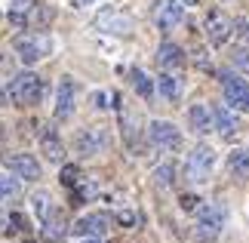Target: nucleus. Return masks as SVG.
<instances>
[{
  "label": "nucleus",
  "mask_w": 249,
  "mask_h": 243,
  "mask_svg": "<svg viewBox=\"0 0 249 243\" xmlns=\"http://www.w3.org/2000/svg\"><path fill=\"white\" fill-rule=\"evenodd\" d=\"M40 95H43V80H40L34 71L16 74V80L3 86L6 105H9V102H13V105H37V102H40Z\"/></svg>",
  "instance_id": "f257e3e1"
},
{
  "label": "nucleus",
  "mask_w": 249,
  "mask_h": 243,
  "mask_svg": "<svg viewBox=\"0 0 249 243\" xmlns=\"http://www.w3.org/2000/svg\"><path fill=\"white\" fill-rule=\"evenodd\" d=\"M225 225V209L218 203H206V206L197 209V225H194V240L197 243H213L222 234Z\"/></svg>",
  "instance_id": "f03ea898"
},
{
  "label": "nucleus",
  "mask_w": 249,
  "mask_h": 243,
  "mask_svg": "<svg viewBox=\"0 0 249 243\" xmlns=\"http://www.w3.org/2000/svg\"><path fill=\"white\" fill-rule=\"evenodd\" d=\"M213 167H215V151L209 148V145L200 142V145H194V148H191L188 160H185V179L194 182V185H200V182L209 179Z\"/></svg>",
  "instance_id": "7ed1b4c3"
},
{
  "label": "nucleus",
  "mask_w": 249,
  "mask_h": 243,
  "mask_svg": "<svg viewBox=\"0 0 249 243\" xmlns=\"http://www.w3.org/2000/svg\"><path fill=\"white\" fill-rule=\"evenodd\" d=\"M222 77V90H225V99L234 111H249V83L243 77H234L231 71H218Z\"/></svg>",
  "instance_id": "20e7f679"
},
{
  "label": "nucleus",
  "mask_w": 249,
  "mask_h": 243,
  "mask_svg": "<svg viewBox=\"0 0 249 243\" xmlns=\"http://www.w3.org/2000/svg\"><path fill=\"white\" fill-rule=\"evenodd\" d=\"M108 130H102V126H86L74 135V151L80 154V157H92V154L105 151V145H108Z\"/></svg>",
  "instance_id": "39448f33"
},
{
  "label": "nucleus",
  "mask_w": 249,
  "mask_h": 243,
  "mask_svg": "<svg viewBox=\"0 0 249 243\" xmlns=\"http://www.w3.org/2000/svg\"><path fill=\"white\" fill-rule=\"evenodd\" d=\"M203 31H206V37H209L213 46H225L228 37H231V31H234V22L222 13V9H209L206 19H203Z\"/></svg>",
  "instance_id": "423d86ee"
},
{
  "label": "nucleus",
  "mask_w": 249,
  "mask_h": 243,
  "mask_svg": "<svg viewBox=\"0 0 249 243\" xmlns=\"http://www.w3.org/2000/svg\"><path fill=\"white\" fill-rule=\"evenodd\" d=\"M185 22V9H181L178 0H157L154 3V25L160 31H172Z\"/></svg>",
  "instance_id": "0eeeda50"
},
{
  "label": "nucleus",
  "mask_w": 249,
  "mask_h": 243,
  "mask_svg": "<svg viewBox=\"0 0 249 243\" xmlns=\"http://www.w3.org/2000/svg\"><path fill=\"white\" fill-rule=\"evenodd\" d=\"M13 50L25 65H37L46 56V50H50V40H43V37H16Z\"/></svg>",
  "instance_id": "6e6552de"
},
{
  "label": "nucleus",
  "mask_w": 249,
  "mask_h": 243,
  "mask_svg": "<svg viewBox=\"0 0 249 243\" xmlns=\"http://www.w3.org/2000/svg\"><path fill=\"white\" fill-rule=\"evenodd\" d=\"M151 142L160 151H178L181 148V132L178 126H172L169 120H154L151 123Z\"/></svg>",
  "instance_id": "1a4fd4ad"
},
{
  "label": "nucleus",
  "mask_w": 249,
  "mask_h": 243,
  "mask_svg": "<svg viewBox=\"0 0 249 243\" xmlns=\"http://www.w3.org/2000/svg\"><path fill=\"white\" fill-rule=\"evenodd\" d=\"M37 139H40V151L46 154V157H50V160H55V163L62 160L65 148H62V135L55 132V126H50V123H40V130H37Z\"/></svg>",
  "instance_id": "9d476101"
},
{
  "label": "nucleus",
  "mask_w": 249,
  "mask_h": 243,
  "mask_svg": "<svg viewBox=\"0 0 249 243\" xmlns=\"http://www.w3.org/2000/svg\"><path fill=\"white\" fill-rule=\"evenodd\" d=\"M71 231L77 237H102L105 231H108V216H102V212H89V216H83V219L74 222Z\"/></svg>",
  "instance_id": "9b49d317"
},
{
  "label": "nucleus",
  "mask_w": 249,
  "mask_h": 243,
  "mask_svg": "<svg viewBox=\"0 0 249 243\" xmlns=\"http://www.w3.org/2000/svg\"><path fill=\"white\" fill-rule=\"evenodd\" d=\"M74 114V80H65L59 83V93H55V111H53V117L55 120H68Z\"/></svg>",
  "instance_id": "f8f14e48"
},
{
  "label": "nucleus",
  "mask_w": 249,
  "mask_h": 243,
  "mask_svg": "<svg viewBox=\"0 0 249 243\" xmlns=\"http://www.w3.org/2000/svg\"><path fill=\"white\" fill-rule=\"evenodd\" d=\"M40 234L46 243H62L65 234H68V222H65V212H50V216L43 219V225H40Z\"/></svg>",
  "instance_id": "ddd939ff"
},
{
  "label": "nucleus",
  "mask_w": 249,
  "mask_h": 243,
  "mask_svg": "<svg viewBox=\"0 0 249 243\" xmlns=\"http://www.w3.org/2000/svg\"><path fill=\"white\" fill-rule=\"evenodd\" d=\"M157 65L163 68V71H178L181 65H185V50L176 43H160L157 46Z\"/></svg>",
  "instance_id": "4468645a"
},
{
  "label": "nucleus",
  "mask_w": 249,
  "mask_h": 243,
  "mask_svg": "<svg viewBox=\"0 0 249 243\" xmlns=\"http://www.w3.org/2000/svg\"><path fill=\"white\" fill-rule=\"evenodd\" d=\"M9 169H13L18 179H28V182L40 179V163H37V157H31V154H16V157L9 160Z\"/></svg>",
  "instance_id": "2eb2a0df"
},
{
  "label": "nucleus",
  "mask_w": 249,
  "mask_h": 243,
  "mask_svg": "<svg viewBox=\"0 0 249 243\" xmlns=\"http://www.w3.org/2000/svg\"><path fill=\"white\" fill-rule=\"evenodd\" d=\"M213 111L206 108V105H191L188 108V126H191V132H197V135H206L209 130H213Z\"/></svg>",
  "instance_id": "dca6fc26"
},
{
  "label": "nucleus",
  "mask_w": 249,
  "mask_h": 243,
  "mask_svg": "<svg viewBox=\"0 0 249 243\" xmlns=\"http://www.w3.org/2000/svg\"><path fill=\"white\" fill-rule=\"evenodd\" d=\"M213 117H215V126H218V132H222L225 139H231V135L237 132V117L231 114V105H215Z\"/></svg>",
  "instance_id": "f3484780"
},
{
  "label": "nucleus",
  "mask_w": 249,
  "mask_h": 243,
  "mask_svg": "<svg viewBox=\"0 0 249 243\" xmlns=\"http://www.w3.org/2000/svg\"><path fill=\"white\" fill-rule=\"evenodd\" d=\"M228 169H231V176H237V179H249V148L231 151V157H228Z\"/></svg>",
  "instance_id": "a211bd4d"
},
{
  "label": "nucleus",
  "mask_w": 249,
  "mask_h": 243,
  "mask_svg": "<svg viewBox=\"0 0 249 243\" xmlns=\"http://www.w3.org/2000/svg\"><path fill=\"white\" fill-rule=\"evenodd\" d=\"M157 93L163 95L166 102H178V99H181V83H178V77L160 74V77H157Z\"/></svg>",
  "instance_id": "6ab92c4d"
},
{
  "label": "nucleus",
  "mask_w": 249,
  "mask_h": 243,
  "mask_svg": "<svg viewBox=\"0 0 249 243\" xmlns=\"http://www.w3.org/2000/svg\"><path fill=\"white\" fill-rule=\"evenodd\" d=\"M129 83H132V90H136L142 99H151V95H154V80H151L145 71H139V68L129 71Z\"/></svg>",
  "instance_id": "aec40b11"
},
{
  "label": "nucleus",
  "mask_w": 249,
  "mask_h": 243,
  "mask_svg": "<svg viewBox=\"0 0 249 243\" xmlns=\"http://www.w3.org/2000/svg\"><path fill=\"white\" fill-rule=\"evenodd\" d=\"M53 9L50 6H40V3H34L31 9H28V28H46L53 22Z\"/></svg>",
  "instance_id": "412c9836"
},
{
  "label": "nucleus",
  "mask_w": 249,
  "mask_h": 243,
  "mask_svg": "<svg viewBox=\"0 0 249 243\" xmlns=\"http://www.w3.org/2000/svg\"><path fill=\"white\" fill-rule=\"evenodd\" d=\"M31 209H34L40 219H46V216H50V194H46V191L31 194Z\"/></svg>",
  "instance_id": "4be33fe9"
},
{
  "label": "nucleus",
  "mask_w": 249,
  "mask_h": 243,
  "mask_svg": "<svg viewBox=\"0 0 249 243\" xmlns=\"http://www.w3.org/2000/svg\"><path fill=\"white\" fill-rule=\"evenodd\" d=\"M228 56H231V65L234 68H240V71L249 74V46H234Z\"/></svg>",
  "instance_id": "5701e85b"
},
{
  "label": "nucleus",
  "mask_w": 249,
  "mask_h": 243,
  "mask_svg": "<svg viewBox=\"0 0 249 243\" xmlns=\"http://www.w3.org/2000/svg\"><path fill=\"white\" fill-rule=\"evenodd\" d=\"M172 172H176V167H172V163H160V167L154 169V182L160 185V188H169L172 179H176Z\"/></svg>",
  "instance_id": "b1692460"
},
{
  "label": "nucleus",
  "mask_w": 249,
  "mask_h": 243,
  "mask_svg": "<svg viewBox=\"0 0 249 243\" xmlns=\"http://www.w3.org/2000/svg\"><path fill=\"white\" fill-rule=\"evenodd\" d=\"M59 179H62V185H65L68 191H74V188H77V182H80V169L68 163V167H62V176H59Z\"/></svg>",
  "instance_id": "393cba45"
},
{
  "label": "nucleus",
  "mask_w": 249,
  "mask_h": 243,
  "mask_svg": "<svg viewBox=\"0 0 249 243\" xmlns=\"http://www.w3.org/2000/svg\"><path fill=\"white\" fill-rule=\"evenodd\" d=\"M18 197V182L13 179V172H3V200Z\"/></svg>",
  "instance_id": "a878e982"
},
{
  "label": "nucleus",
  "mask_w": 249,
  "mask_h": 243,
  "mask_svg": "<svg viewBox=\"0 0 249 243\" xmlns=\"http://www.w3.org/2000/svg\"><path fill=\"white\" fill-rule=\"evenodd\" d=\"M234 31L243 37V40H249V16H240V19H234Z\"/></svg>",
  "instance_id": "bb28decb"
},
{
  "label": "nucleus",
  "mask_w": 249,
  "mask_h": 243,
  "mask_svg": "<svg viewBox=\"0 0 249 243\" xmlns=\"http://www.w3.org/2000/svg\"><path fill=\"white\" fill-rule=\"evenodd\" d=\"M6 222H9L6 234H9V231H25V228H28V225H25V216H18V212H13V216H9Z\"/></svg>",
  "instance_id": "cd10ccee"
},
{
  "label": "nucleus",
  "mask_w": 249,
  "mask_h": 243,
  "mask_svg": "<svg viewBox=\"0 0 249 243\" xmlns=\"http://www.w3.org/2000/svg\"><path fill=\"white\" fill-rule=\"evenodd\" d=\"M178 206H181V209H188V212H191V209H200L194 194H181V197H178Z\"/></svg>",
  "instance_id": "c85d7f7f"
},
{
  "label": "nucleus",
  "mask_w": 249,
  "mask_h": 243,
  "mask_svg": "<svg viewBox=\"0 0 249 243\" xmlns=\"http://www.w3.org/2000/svg\"><path fill=\"white\" fill-rule=\"evenodd\" d=\"M34 3L31 0H9V9H18V13H25V9H31Z\"/></svg>",
  "instance_id": "c756f323"
},
{
  "label": "nucleus",
  "mask_w": 249,
  "mask_h": 243,
  "mask_svg": "<svg viewBox=\"0 0 249 243\" xmlns=\"http://www.w3.org/2000/svg\"><path fill=\"white\" fill-rule=\"evenodd\" d=\"M95 102H99V108H111V105H117V102H108V93H95Z\"/></svg>",
  "instance_id": "7c9ffc66"
},
{
  "label": "nucleus",
  "mask_w": 249,
  "mask_h": 243,
  "mask_svg": "<svg viewBox=\"0 0 249 243\" xmlns=\"http://www.w3.org/2000/svg\"><path fill=\"white\" fill-rule=\"evenodd\" d=\"M83 243H102V237H83Z\"/></svg>",
  "instance_id": "2f4dec72"
},
{
  "label": "nucleus",
  "mask_w": 249,
  "mask_h": 243,
  "mask_svg": "<svg viewBox=\"0 0 249 243\" xmlns=\"http://www.w3.org/2000/svg\"><path fill=\"white\" fill-rule=\"evenodd\" d=\"M185 3H188V6H194V3H197V0H185Z\"/></svg>",
  "instance_id": "473e14b6"
},
{
  "label": "nucleus",
  "mask_w": 249,
  "mask_h": 243,
  "mask_svg": "<svg viewBox=\"0 0 249 243\" xmlns=\"http://www.w3.org/2000/svg\"><path fill=\"white\" fill-rule=\"evenodd\" d=\"M77 3H89V0H77Z\"/></svg>",
  "instance_id": "72a5a7b5"
},
{
  "label": "nucleus",
  "mask_w": 249,
  "mask_h": 243,
  "mask_svg": "<svg viewBox=\"0 0 249 243\" xmlns=\"http://www.w3.org/2000/svg\"><path fill=\"white\" fill-rule=\"evenodd\" d=\"M25 243H34V240H25Z\"/></svg>",
  "instance_id": "f704fd0d"
}]
</instances>
